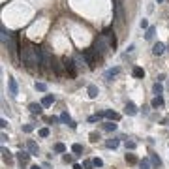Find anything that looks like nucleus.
<instances>
[{
	"instance_id": "nucleus-19",
	"label": "nucleus",
	"mask_w": 169,
	"mask_h": 169,
	"mask_svg": "<svg viewBox=\"0 0 169 169\" xmlns=\"http://www.w3.org/2000/svg\"><path fill=\"white\" fill-rule=\"evenodd\" d=\"M53 101H55V96L47 94V96H45V98L42 100V105H43V107H51V105H53Z\"/></svg>"
},
{
	"instance_id": "nucleus-36",
	"label": "nucleus",
	"mask_w": 169,
	"mask_h": 169,
	"mask_svg": "<svg viewBox=\"0 0 169 169\" xmlns=\"http://www.w3.org/2000/svg\"><path fill=\"white\" fill-rule=\"evenodd\" d=\"M92 162H94V167H101V165H104V162H101V158H94Z\"/></svg>"
},
{
	"instance_id": "nucleus-29",
	"label": "nucleus",
	"mask_w": 169,
	"mask_h": 169,
	"mask_svg": "<svg viewBox=\"0 0 169 169\" xmlns=\"http://www.w3.org/2000/svg\"><path fill=\"white\" fill-rule=\"evenodd\" d=\"M139 167L141 169H150V162H148V158H143L139 162Z\"/></svg>"
},
{
	"instance_id": "nucleus-22",
	"label": "nucleus",
	"mask_w": 169,
	"mask_h": 169,
	"mask_svg": "<svg viewBox=\"0 0 169 169\" xmlns=\"http://www.w3.org/2000/svg\"><path fill=\"white\" fill-rule=\"evenodd\" d=\"M27 148H28L30 154H38V145H36L34 141H28V143H27Z\"/></svg>"
},
{
	"instance_id": "nucleus-38",
	"label": "nucleus",
	"mask_w": 169,
	"mask_h": 169,
	"mask_svg": "<svg viewBox=\"0 0 169 169\" xmlns=\"http://www.w3.org/2000/svg\"><path fill=\"white\" fill-rule=\"evenodd\" d=\"M32 130H34V126H32V124H27V126H23V132H27V134H30Z\"/></svg>"
},
{
	"instance_id": "nucleus-13",
	"label": "nucleus",
	"mask_w": 169,
	"mask_h": 169,
	"mask_svg": "<svg viewBox=\"0 0 169 169\" xmlns=\"http://www.w3.org/2000/svg\"><path fill=\"white\" fill-rule=\"evenodd\" d=\"M86 92H88L90 98H96V96L100 94V90H98V86H96V85H88V86H86Z\"/></svg>"
},
{
	"instance_id": "nucleus-40",
	"label": "nucleus",
	"mask_w": 169,
	"mask_h": 169,
	"mask_svg": "<svg viewBox=\"0 0 169 169\" xmlns=\"http://www.w3.org/2000/svg\"><path fill=\"white\" fill-rule=\"evenodd\" d=\"M100 119V115H92V117H88V122H96Z\"/></svg>"
},
{
	"instance_id": "nucleus-11",
	"label": "nucleus",
	"mask_w": 169,
	"mask_h": 169,
	"mask_svg": "<svg viewBox=\"0 0 169 169\" xmlns=\"http://www.w3.org/2000/svg\"><path fill=\"white\" fill-rule=\"evenodd\" d=\"M28 109H30V113H32V115H42L43 105H42V104H30Z\"/></svg>"
},
{
	"instance_id": "nucleus-31",
	"label": "nucleus",
	"mask_w": 169,
	"mask_h": 169,
	"mask_svg": "<svg viewBox=\"0 0 169 169\" xmlns=\"http://www.w3.org/2000/svg\"><path fill=\"white\" fill-rule=\"evenodd\" d=\"M40 137H49V128H42V130L38 132Z\"/></svg>"
},
{
	"instance_id": "nucleus-21",
	"label": "nucleus",
	"mask_w": 169,
	"mask_h": 169,
	"mask_svg": "<svg viewBox=\"0 0 169 169\" xmlns=\"http://www.w3.org/2000/svg\"><path fill=\"white\" fill-rule=\"evenodd\" d=\"M105 117H107V119H111V120H120V115H119V113H115V111H111V109L105 111Z\"/></svg>"
},
{
	"instance_id": "nucleus-10",
	"label": "nucleus",
	"mask_w": 169,
	"mask_h": 169,
	"mask_svg": "<svg viewBox=\"0 0 169 169\" xmlns=\"http://www.w3.org/2000/svg\"><path fill=\"white\" fill-rule=\"evenodd\" d=\"M60 120H62L64 122V124H70V128H71V130H75V128H77V124H75V122L73 120H71V117L68 115V113H62V115H60Z\"/></svg>"
},
{
	"instance_id": "nucleus-24",
	"label": "nucleus",
	"mask_w": 169,
	"mask_h": 169,
	"mask_svg": "<svg viewBox=\"0 0 169 169\" xmlns=\"http://www.w3.org/2000/svg\"><path fill=\"white\" fill-rule=\"evenodd\" d=\"M150 105L154 107V109H158V107H162V105H163V98H162V96H156V98L152 100V104H150Z\"/></svg>"
},
{
	"instance_id": "nucleus-14",
	"label": "nucleus",
	"mask_w": 169,
	"mask_h": 169,
	"mask_svg": "<svg viewBox=\"0 0 169 169\" xmlns=\"http://www.w3.org/2000/svg\"><path fill=\"white\" fill-rule=\"evenodd\" d=\"M119 71H120V68H111V70H107V71H105V79L111 81L115 75H119Z\"/></svg>"
},
{
	"instance_id": "nucleus-43",
	"label": "nucleus",
	"mask_w": 169,
	"mask_h": 169,
	"mask_svg": "<svg viewBox=\"0 0 169 169\" xmlns=\"http://www.w3.org/2000/svg\"><path fill=\"white\" fill-rule=\"evenodd\" d=\"M30 169H40V165H32V167H30Z\"/></svg>"
},
{
	"instance_id": "nucleus-35",
	"label": "nucleus",
	"mask_w": 169,
	"mask_h": 169,
	"mask_svg": "<svg viewBox=\"0 0 169 169\" xmlns=\"http://www.w3.org/2000/svg\"><path fill=\"white\" fill-rule=\"evenodd\" d=\"M98 139H100V134H96V132H92V134H90V141H92V143H96Z\"/></svg>"
},
{
	"instance_id": "nucleus-2",
	"label": "nucleus",
	"mask_w": 169,
	"mask_h": 169,
	"mask_svg": "<svg viewBox=\"0 0 169 169\" xmlns=\"http://www.w3.org/2000/svg\"><path fill=\"white\" fill-rule=\"evenodd\" d=\"M96 51V55H104L107 49H111V45H109V38H107V36H98V38H96V42H94V47H92Z\"/></svg>"
},
{
	"instance_id": "nucleus-7",
	"label": "nucleus",
	"mask_w": 169,
	"mask_h": 169,
	"mask_svg": "<svg viewBox=\"0 0 169 169\" xmlns=\"http://www.w3.org/2000/svg\"><path fill=\"white\" fill-rule=\"evenodd\" d=\"M42 68H49L51 64H53V58H51V55H49V51L47 49H43V53H42Z\"/></svg>"
},
{
	"instance_id": "nucleus-4",
	"label": "nucleus",
	"mask_w": 169,
	"mask_h": 169,
	"mask_svg": "<svg viewBox=\"0 0 169 169\" xmlns=\"http://www.w3.org/2000/svg\"><path fill=\"white\" fill-rule=\"evenodd\" d=\"M64 62V70H66V73L70 75V77H75V75H77V68H75V60L73 58H64L62 60Z\"/></svg>"
},
{
	"instance_id": "nucleus-1",
	"label": "nucleus",
	"mask_w": 169,
	"mask_h": 169,
	"mask_svg": "<svg viewBox=\"0 0 169 169\" xmlns=\"http://www.w3.org/2000/svg\"><path fill=\"white\" fill-rule=\"evenodd\" d=\"M42 47H34V45H27L21 49V60L24 66H36L42 62Z\"/></svg>"
},
{
	"instance_id": "nucleus-34",
	"label": "nucleus",
	"mask_w": 169,
	"mask_h": 169,
	"mask_svg": "<svg viewBox=\"0 0 169 169\" xmlns=\"http://www.w3.org/2000/svg\"><path fill=\"white\" fill-rule=\"evenodd\" d=\"M134 148H135L134 141H126V150H134Z\"/></svg>"
},
{
	"instance_id": "nucleus-30",
	"label": "nucleus",
	"mask_w": 169,
	"mask_h": 169,
	"mask_svg": "<svg viewBox=\"0 0 169 169\" xmlns=\"http://www.w3.org/2000/svg\"><path fill=\"white\" fill-rule=\"evenodd\" d=\"M126 162L130 163V165H134V163H137V158H135V154H126Z\"/></svg>"
},
{
	"instance_id": "nucleus-12",
	"label": "nucleus",
	"mask_w": 169,
	"mask_h": 169,
	"mask_svg": "<svg viewBox=\"0 0 169 169\" xmlns=\"http://www.w3.org/2000/svg\"><path fill=\"white\" fill-rule=\"evenodd\" d=\"M163 51H165V45H163L162 42H158V43H154V47H152V53H154L156 56H160V55H163Z\"/></svg>"
},
{
	"instance_id": "nucleus-15",
	"label": "nucleus",
	"mask_w": 169,
	"mask_h": 169,
	"mask_svg": "<svg viewBox=\"0 0 169 169\" xmlns=\"http://www.w3.org/2000/svg\"><path fill=\"white\" fill-rule=\"evenodd\" d=\"M2 158H4V162H6V163H12V162H13V156H12V152H9L6 147L2 148Z\"/></svg>"
},
{
	"instance_id": "nucleus-42",
	"label": "nucleus",
	"mask_w": 169,
	"mask_h": 169,
	"mask_svg": "<svg viewBox=\"0 0 169 169\" xmlns=\"http://www.w3.org/2000/svg\"><path fill=\"white\" fill-rule=\"evenodd\" d=\"M73 169H83V167H81L79 163H73Z\"/></svg>"
},
{
	"instance_id": "nucleus-44",
	"label": "nucleus",
	"mask_w": 169,
	"mask_h": 169,
	"mask_svg": "<svg viewBox=\"0 0 169 169\" xmlns=\"http://www.w3.org/2000/svg\"><path fill=\"white\" fill-rule=\"evenodd\" d=\"M156 2H158V4H162V2H163V0H156Z\"/></svg>"
},
{
	"instance_id": "nucleus-9",
	"label": "nucleus",
	"mask_w": 169,
	"mask_h": 169,
	"mask_svg": "<svg viewBox=\"0 0 169 169\" xmlns=\"http://www.w3.org/2000/svg\"><path fill=\"white\" fill-rule=\"evenodd\" d=\"M8 86H9V94H12L13 98H15V96L19 94V86H17V83H15V79H13V77H9V79H8Z\"/></svg>"
},
{
	"instance_id": "nucleus-20",
	"label": "nucleus",
	"mask_w": 169,
	"mask_h": 169,
	"mask_svg": "<svg viewBox=\"0 0 169 169\" xmlns=\"http://www.w3.org/2000/svg\"><path fill=\"white\" fill-rule=\"evenodd\" d=\"M152 90H154V94H156V96H162V92H163V86H162V83H160V81H156V83L152 85Z\"/></svg>"
},
{
	"instance_id": "nucleus-39",
	"label": "nucleus",
	"mask_w": 169,
	"mask_h": 169,
	"mask_svg": "<svg viewBox=\"0 0 169 169\" xmlns=\"http://www.w3.org/2000/svg\"><path fill=\"white\" fill-rule=\"evenodd\" d=\"M139 24H141V28H145V30L148 28V21H147V19H141V23H139Z\"/></svg>"
},
{
	"instance_id": "nucleus-27",
	"label": "nucleus",
	"mask_w": 169,
	"mask_h": 169,
	"mask_svg": "<svg viewBox=\"0 0 169 169\" xmlns=\"http://www.w3.org/2000/svg\"><path fill=\"white\" fill-rule=\"evenodd\" d=\"M55 152H58V154L66 152V145H64V143H56V145H55Z\"/></svg>"
},
{
	"instance_id": "nucleus-41",
	"label": "nucleus",
	"mask_w": 169,
	"mask_h": 169,
	"mask_svg": "<svg viewBox=\"0 0 169 169\" xmlns=\"http://www.w3.org/2000/svg\"><path fill=\"white\" fill-rule=\"evenodd\" d=\"M0 126L6 128V126H8V120H6V119H2V120H0Z\"/></svg>"
},
{
	"instance_id": "nucleus-16",
	"label": "nucleus",
	"mask_w": 169,
	"mask_h": 169,
	"mask_svg": "<svg viewBox=\"0 0 169 169\" xmlns=\"http://www.w3.org/2000/svg\"><path fill=\"white\" fill-rule=\"evenodd\" d=\"M150 162H152V165H154L156 169H160V167H162V160H160V156L154 154V152L150 154Z\"/></svg>"
},
{
	"instance_id": "nucleus-25",
	"label": "nucleus",
	"mask_w": 169,
	"mask_h": 169,
	"mask_svg": "<svg viewBox=\"0 0 169 169\" xmlns=\"http://www.w3.org/2000/svg\"><path fill=\"white\" fill-rule=\"evenodd\" d=\"M154 34H156V28L154 27H148L147 34H145V40H152V38H154Z\"/></svg>"
},
{
	"instance_id": "nucleus-3",
	"label": "nucleus",
	"mask_w": 169,
	"mask_h": 169,
	"mask_svg": "<svg viewBox=\"0 0 169 169\" xmlns=\"http://www.w3.org/2000/svg\"><path fill=\"white\" fill-rule=\"evenodd\" d=\"M83 58H85V62L88 64V68H90V70H94V68H96V51L92 49V47L83 51Z\"/></svg>"
},
{
	"instance_id": "nucleus-23",
	"label": "nucleus",
	"mask_w": 169,
	"mask_h": 169,
	"mask_svg": "<svg viewBox=\"0 0 169 169\" xmlns=\"http://www.w3.org/2000/svg\"><path fill=\"white\" fill-rule=\"evenodd\" d=\"M119 143H120L119 139H115V137H113V139H107V141H105V147H107V148H117V147H119Z\"/></svg>"
},
{
	"instance_id": "nucleus-17",
	"label": "nucleus",
	"mask_w": 169,
	"mask_h": 169,
	"mask_svg": "<svg viewBox=\"0 0 169 169\" xmlns=\"http://www.w3.org/2000/svg\"><path fill=\"white\" fill-rule=\"evenodd\" d=\"M132 75H134L135 79H141V77H145V71H143V68H139V66H135V68L132 70Z\"/></svg>"
},
{
	"instance_id": "nucleus-5",
	"label": "nucleus",
	"mask_w": 169,
	"mask_h": 169,
	"mask_svg": "<svg viewBox=\"0 0 169 169\" xmlns=\"http://www.w3.org/2000/svg\"><path fill=\"white\" fill-rule=\"evenodd\" d=\"M115 19H117V23H122L124 21V9H122V4L119 2V0H115Z\"/></svg>"
},
{
	"instance_id": "nucleus-6",
	"label": "nucleus",
	"mask_w": 169,
	"mask_h": 169,
	"mask_svg": "<svg viewBox=\"0 0 169 169\" xmlns=\"http://www.w3.org/2000/svg\"><path fill=\"white\" fill-rule=\"evenodd\" d=\"M30 156H32L30 152H23V150H21V152H17V162H19V165H21V167H24V165L28 163Z\"/></svg>"
},
{
	"instance_id": "nucleus-28",
	"label": "nucleus",
	"mask_w": 169,
	"mask_h": 169,
	"mask_svg": "<svg viewBox=\"0 0 169 169\" xmlns=\"http://www.w3.org/2000/svg\"><path fill=\"white\" fill-rule=\"evenodd\" d=\"M104 130H105V132H115V130H117V124H113V122H105V124H104Z\"/></svg>"
},
{
	"instance_id": "nucleus-18",
	"label": "nucleus",
	"mask_w": 169,
	"mask_h": 169,
	"mask_svg": "<svg viewBox=\"0 0 169 169\" xmlns=\"http://www.w3.org/2000/svg\"><path fill=\"white\" fill-rule=\"evenodd\" d=\"M71 150H73L75 156H83V145H79V143H73V145H71Z\"/></svg>"
},
{
	"instance_id": "nucleus-32",
	"label": "nucleus",
	"mask_w": 169,
	"mask_h": 169,
	"mask_svg": "<svg viewBox=\"0 0 169 169\" xmlns=\"http://www.w3.org/2000/svg\"><path fill=\"white\" fill-rule=\"evenodd\" d=\"M36 90L45 92V90H47V85H45V83H36Z\"/></svg>"
},
{
	"instance_id": "nucleus-33",
	"label": "nucleus",
	"mask_w": 169,
	"mask_h": 169,
	"mask_svg": "<svg viewBox=\"0 0 169 169\" xmlns=\"http://www.w3.org/2000/svg\"><path fill=\"white\" fill-rule=\"evenodd\" d=\"M83 167L85 169H92V167H94V162H92V160H85L83 162Z\"/></svg>"
},
{
	"instance_id": "nucleus-37",
	"label": "nucleus",
	"mask_w": 169,
	"mask_h": 169,
	"mask_svg": "<svg viewBox=\"0 0 169 169\" xmlns=\"http://www.w3.org/2000/svg\"><path fill=\"white\" fill-rule=\"evenodd\" d=\"M62 160H64V163H71V162H73V158H71L70 154H64V156H62Z\"/></svg>"
},
{
	"instance_id": "nucleus-26",
	"label": "nucleus",
	"mask_w": 169,
	"mask_h": 169,
	"mask_svg": "<svg viewBox=\"0 0 169 169\" xmlns=\"http://www.w3.org/2000/svg\"><path fill=\"white\" fill-rule=\"evenodd\" d=\"M51 68H53V71H55L56 75H60V73H62V68H60V64L56 62V60H53V64H51Z\"/></svg>"
},
{
	"instance_id": "nucleus-8",
	"label": "nucleus",
	"mask_w": 169,
	"mask_h": 169,
	"mask_svg": "<svg viewBox=\"0 0 169 169\" xmlns=\"http://www.w3.org/2000/svg\"><path fill=\"white\" fill-rule=\"evenodd\" d=\"M124 113H126V115H130V117H135L137 113H139V109H137V105L134 104V101H128L126 107H124Z\"/></svg>"
}]
</instances>
